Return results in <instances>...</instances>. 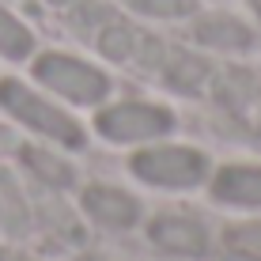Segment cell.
<instances>
[{
	"label": "cell",
	"instance_id": "cell-1",
	"mask_svg": "<svg viewBox=\"0 0 261 261\" xmlns=\"http://www.w3.org/2000/svg\"><path fill=\"white\" fill-rule=\"evenodd\" d=\"M0 106L15 121H23L27 129H34L38 137H46L53 144H65V148H80L84 144L80 121L68 118L61 106H53L49 98H42L38 91H31L19 80H0Z\"/></svg>",
	"mask_w": 261,
	"mask_h": 261
},
{
	"label": "cell",
	"instance_id": "cell-2",
	"mask_svg": "<svg viewBox=\"0 0 261 261\" xmlns=\"http://www.w3.org/2000/svg\"><path fill=\"white\" fill-rule=\"evenodd\" d=\"M34 76L38 84H46L53 95L68 98L76 106H95L110 95V80H106L102 68L87 65L80 57H68V53H42L34 61Z\"/></svg>",
	"mask_w": 261,
	"mask_h": 261
},
{
	"label": "cell",
	"instance_id": "cell-3",
	"mask_svg": "<svg viewBox=\"0 0 261 261\" xmlns=\"http://www.w3.org/2000/svg\"><path fill=\"white\" fill-rule=\"evenodd\" d=\"M133 174L159 190H193L208 174V159L186 144H163L133 155Z\"/></svg>",
	"mask_w": 261,
	"mask_h": 261
},
{
	"label": "cell",
	"instance_id": "cell-4",
	"mask_svg": "<svg viewBox=\"0 0 261 261\" xmlns=\"http://www.w3.org/2000/svg\"><path fill=\"white\" fill-rule=\"evenodd\" d=\"M98 133L114 144H137V140H155L174 129V114L155 102H114L95 118Z\"/></svg>",
	"mask_w": 261,
	"mask_h": 261
},
{
	"label": "cell",
	"instance_id": "cell-5",
	"mask_svg": "<svg viewBox=\"0 0 261 261\" xmlns=\"http://www.w3.org/2000/svg\"><path fill=\"white\" fill-rule=\"evenodd\" d=\"M151 242H159L163 250H174V254H186V257H201L208 250V231L193 216L167 212L159 220H151Z\"/></svg>",
	"mask_w": 261,
	"mask_h": 261
},
{
	"label": "cell",
	"instance_id": "cell-6",
	"mask_svg": "<svg viewBox=\"0 0 261 261\" xmlns=\"http://www.w3.org/2000/svg\"><path fill=\"white\" fill-rule=\"evenodd\" d=\"M84 208L87 216H91L95 223H102V227H133L140 216V204L133 201L125 190H118V186H87L84 190Z\"/></svg>",
	"mask_w": 261,
	"mask_h": 261
},
{
	"label": "cell",
	"instance_id": "cell-7",
	"mask_svg": "<svg viewBox=\"0 0 261 261\" xmlns=\"http://www.w3.org/2000/svg\"><path fill=\"white\" fill-rule=\"evenodd\" d=\"M193 38L201 46H212L223 53H246L254 46V31L235 15H201L193 27Z\"/></svg>",
	"mask_w": 261,
	"mask_h": 261
},
{
	"label": "cell",
	"instance_id": "cell-8",
	"mask_svg": "<svg viewBox=\"0 0 261 261\" xmlns=\"http://www.w3.org/2000/svg\"><path fill=\"white\" fill-rule=\"evenodd\" d=\"M212 197L223 204H242V208H261V167H223L212 182Z\"/></svg>",
	"mask_w": 261,
	"mask_h": 261
},
{
	"label": "cell",
	"instance_id": "cell-9",
	"mask_svg": "<svg viewBox=\"0 0 261 261\" xmlns=\"http://www.w3.org/2000/svg\"><path fill=\"white\" fill-rule=\"evenodd\" d=\"M31 49H34L31 31H27L8 8H0V53L12 57V61H23V57H31Z\"/></svg>",
	"mask_w": 261,
	"mask_h": 261
},
{
	"label": "cell",
	"instance_id": "cell-10",
	"mask_svg": "<svg viewBox=\"0 0 261 261\" xmlns=\"http://www.w3.org/2000/svg\"><path fill=\"white\" fill-rule=\"evenodd\" d=\"M23 163L49 186H72V167L65 159H57L53 151H42V148H23Z\"/></svg>",
	"mask_w": 261,
	"mask_h": 261
},
{
	"label": "cell",
	"instance_id": "cell-11",
	"mask_svg": "<svg viewBox=\"0 0 261 261\" xmlns=\"http://www.w3.org/2000/svg\"><path fill=\"white\" fill-rule=\"evenodd\" d=\"M102 53L106 57H114V61H129L133 57V49L140 46V38H137V31H129L125 23H114V27H106L102 31Z\"/></svg>",
	"mask_w": 261,
	"mask_h": 261
},
{
	"label": "cell",
	"instance_id": "cell-12",
	"mask_svg": "<svg viewBox=\"0 0 261 261\" xmlns=\"http://www.w3.org/2000/svg\"><path fill=\"white\" fill-rule=\"evenodd\" d=\"M129 4L151 19H182V15L197 12V0H129Z\"/></svg>",
	"mask_w": 261,
	"mask_h": 261
},
{
	"label": "cell",
	"instance_id": "cell-13",
	"mask_svg": "<svg viewBox=\"0 0 261 261\" xmlns=\"http://www.w3.org/2000/svg\"><path fill=\"white\" fill-rule=\"evenodd\" d=\"M204 72H208V65H201L197 57H178V68H170V84L182 91H193L204 80Z\"/></svg>",
	"mask_w": 261,
	"mask_h": 261
},
{
	"label": "cell",
	"instance_id": "cell-14",
	"mask_svg": "<svg viewBox=\"0 0 261 261\" xmlns=\"http://www.w3.org/2000/svg\"><path fill=\"white\" fill-rule=\"evenodd\" d=\"M223 261H261V257H254V254H235V257H223Z\"/></svg>",
	"mask_w": 261,
	"mask_h": 261
},
{
	"label": "cell",
	"instance_id": "cell-15",
	"mask_svg": "<svg viewBox=\"0 0 261 261\" xmlns=\"http://www.w3.org/2000/svg\"><path fill=\"white\" fill-rule=\"evenodd\" d=\"M250 4H254V12H257V15H261V0H250Z\"/></svg>",
	"mask_w": 261,
	"mask_h": 261
},
{
	"label": "cell",
	"instance_id": "cell-16",
	"mask_svg": "<svg viewBox=\"0 0 261 261\" xmlns=\"http://www.w3.org/2000/svg\"><path fill=\"white\" fill-rule=\"evenodd\" d=\"M49 4H72V0H49Z\"/></svg>",
	"mask_w": 261,
	"mask_h": 261
},
{
	"label": "cell",
	"instance_id": "cell-17",
	"mask_svg": "<svg viewBox=\"0 0 261 261\" xmlns=\"http://www.w3.org/2000/svg\"><path fill=\"white\" fill-rule=\"evenodd\" d=\"M0 140H4V133H0Z\"/></svg>",
	"mask_w": 261,
	"mask_h": 261
},
{
	"label": "cell",
	"instance_id": "cell-18",
	"mask_svg": "<svg viewBox=\"0 0 261 261\" xmlns=\"http://www.w3.org/2000/svg\"><path fill=\"white\" fill-rule=\"evenodd\" d=\"M0 261H4V254H0Z\"/></svg>",
	"mask_w": 261,
	"mask_h": 261
}]
</instances>
